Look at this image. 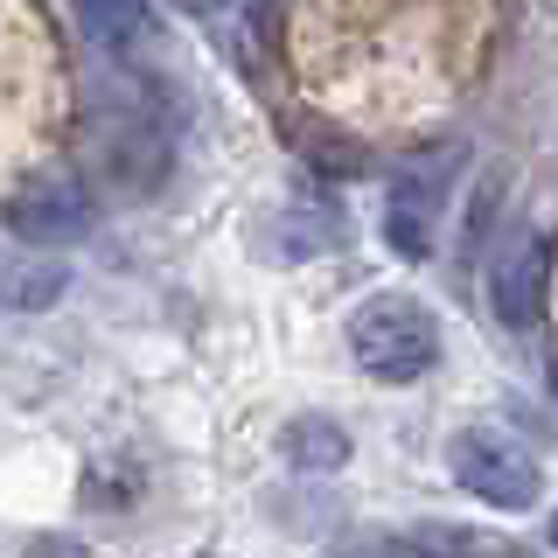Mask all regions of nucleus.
<instances>
[{
	"label": "nucleus",
	"instance_id": "nucleus-3",
	"mask_svg": "<svg viewBox=\"0 0 558 558\" xmlns=\"http://www.w3.org/2000/svg\"><path fill=\"white\" fill-rule=\"evenodd\" d=\"M0 223L22 244H77V238H92L98 203L77 174H28L8 196V209H0Z\"/></svg>",
	"mask_w": 558,
	"mask_h": 558
},
{
	"label": "nucleus",
	"instance_id": "nucleus-5",
	"mask_svg": "<svg viewBox=\"0 0 558 558\" xmlns=\"http://www.w3.org/2000/svg\"><path fill=\"white\" fill-rule=\"evenodd\" d=\"M488 307H496V322H502V328H537V322H545V307H551V244L537 238V231L496 266Z\"/></svg>",
	"mask_w": 558,
	"mask_h": 558
},
{
	"label": "nucleus",
	"instance_id": "nucleus-4",
	"mask_svg": "<svg viewBox=\"0 0 558 558\" xmlns=\"http://www.w3.org/2000/svg\"><path fill=\"white\" fill-rule=\"evenodd\" d=\"M447 168L453 154H426V161H412L398 174L391 203H384V244H391L398 258H426L433 252V223H440V203H447Z\"/></svg>",
	"mask_w": 558,
	"mask_h": 558
},
{
	"label": "nucleus",
	"instance_id": "nucleus-1",
	"mask_svg": "<svg viewBox=\"0 0 558 558\" xmlns=\"http://www.w3.org/2000/svg\"><path fill=\"white\" fill-rule=\"evenodd\" d=\"M349 356L377 384H412L440 363V322L412 301V293H384L349 314Z\"/></svg>",
	"mask_w": 558,
	"mask_h": 558
},
{
	"label": "nucleus",
	"instance_id": "nucleus-7",
	"mask_svg": "<svg viewBox=\"0 0 558 558\" xmlns=\"http://www.w3.org/2000/svg\"><path fill=\"white\" fill-rule=\"evenodd\" d=\"M77 22L98 49H133L154 14H147V0H77Z\"/></svg>",
	"mask_w": 558,
	"mask_h": 558
},
{
	"label": "nucleus",
	"instance_id": "nucleus-6",
	"mask_svg": "<svg viewBox=\"0 0 558 558\" xmlns=\"http://www.w3.org/2000/svg\"><path fill=\"white\" fill-rule=\"evenodd\" d=\"M279 461L301 468V475H336V468L349 461V433L336 426V418H322V412H301V418L279 426Z\"/></svg>",
	"mask_w": 558,
	"mask_h": 558
},
{
	"label": "nucleus",
	"instance_id": "nucleus-9",
	"mask_svg": "<svg viewBox=\"0 0 558 558\" xmlns=\"http://www.w3.org/2000/svg\"><path fill=\"white\" fill-rule=\"evenodd\" d=\"M28 558H92V551H84L77 537H57V531H49V537H28Z\"/></svg>",
	"mask_w": 558,
	"mask_h": 558
},
{
	"label": "nucleus",
	"instance_id": "nucleus-10",
	"mask_svg": "<svg viewBox=\"0 0 558 558\" xmlns=\"http://www.w3.org/2000/svg\"><path fill=\"white\" fill-rule=\"evenodd\" d=\"M182 14H217V8H231V0H174Z\"/></svg>",
	"mask_w": 558,
	"mask_h": 558
},
{
	"label": "nucleus",
	"instance_id": "nucleus-2",
	"mask_svg": "<svg viewBox=\"0 0 558 558\" xmlns=\"http://www.w3.org/2000/svg\"><path fill=\"white\" fill-rule=\"evenodd\" d=\"M447 475L475 502H488V510H537V496H545L537 461L496 426H461L453 433L447 440Z\"/></svg>",
	"mask_w": 558,
	"mask_h": 558
},
{
	"label": "nucleus",
	"instance_id": "nucleus-8",
	"mask_svg": "<svg viewBox=\"0 0 558 558\" xmlns=\"http://www.w3.org/2000/svg\"><path fill=\"white\" fill-rule=\"evenodd\" d=\"M63 287H70L63 266H35V272H22V279L8 287V307H57Z\"/></svg>",
	"mask_w": 558,
	"mask_h": 558
}]
</instances>
